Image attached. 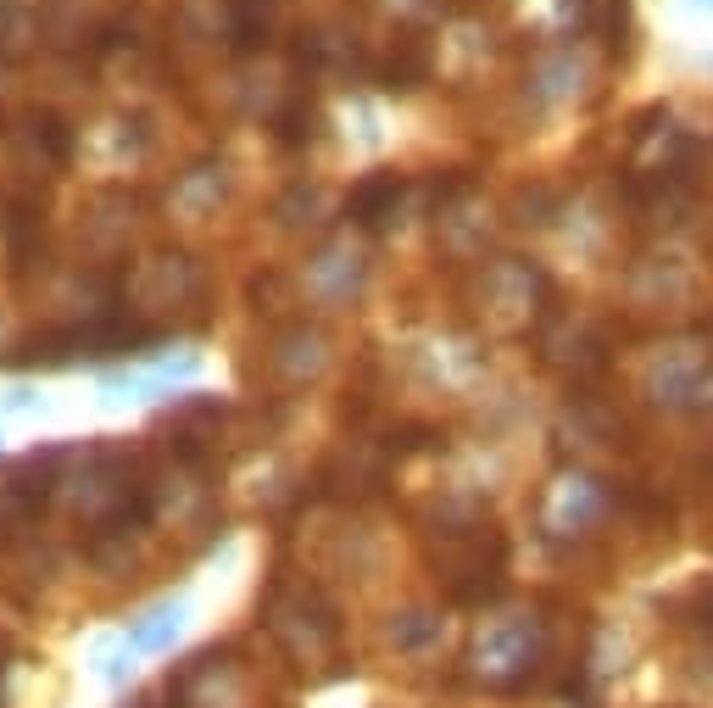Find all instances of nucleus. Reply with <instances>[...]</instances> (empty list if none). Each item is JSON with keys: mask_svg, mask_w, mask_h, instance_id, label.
<instances>
[{"mask_svg": "<svg viewBox=\"0 0 713 708\" xmlns=\"http://www.w3.org/2000/svg\"><path fill=\"white\" fill-rule=\"evenodd\" d=\"M184 614H190V602L184 597H168V602L145 608L140 619H129V630H123L129 652H162V647H173L179 630H184Z\"/></svg>", "mask_w": 713, "mask_h": 708, "instance_id": "f257e3e1", "label": "nucleus"}]
</instances>
